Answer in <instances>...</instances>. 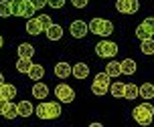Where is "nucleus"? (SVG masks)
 <instances>
[{"label":"nucleus","mask_w":154,"mask_h":127,"mask_svg":"<svg viewBox=\"0 0 154 127\" xmlns=\"http://www.w3.org/2000/svg\"><path fill=\"white\" fill-rule=\"evenodd\" d=\"M132 117H134V121H136L138 125H142V127L152 125V121H154V107L150 103H142V105H138V107H134Z\"/></svg>","instance_id":"f257e3e1"},{"label":"nucleus","mask_w":154,"mask_h":127,"mask_svg":"<svg viewBox=\"0 0 154 127\" xmlns=\"http://www.w3.org/2000/svg\"><path fill=\"white\" fill-rule=\"evenodd\" d=\"M37 117L38 119H57L61 115V101H43V103L37 105Z\"/></svg>","instance_id":"f03ea898"},{"label":"nucleus","mask_w":154,"mask_h":127,"mask_svg":"<svg viewBox=\"0 0 154 127\" xmlns=\"http://www.w3.org/2000/svg\"><path fill=\"white\" fill-rule=\"evenodd\" d=\"M87 24H89V32L97 37H109L114 32V22L108 18H91Z\"/></svg>","instance_id":"7ed1b4c3"},{"label":"nucleus","mask_w":154,"mask_h":127,"mask_svg":"<svg viewBox=\"0 0 154 127\" xmlns=\"http://www.w3.org/2000/svg\"><path fill=\"white\" fill-rule=\"evenodd\" d=\"M109 79H112V77H109L106 71L95 75V79H93V83H91V93L95 97H103L106 93H109V85H112Z\"/></svg>","instance_id":"20e7f679"},{"label":"nucleus","mask_w":154,"mask_h":127,"mask_svg":"<svg viewBox=\"0 0 154 127\" xmlns=\"http://www.w3.org/2000/svg\"><path fill=\"white\" fill-rule=\"evenodd\" d=\"M95 52L101 59H114L116 55H118V45L112 43V40H101L100 45L95 46Z\"/></svg>","instance_id":"39448f33"},{"label":"nucleus","mask_w":154,"mask_h":127,"mask_svg":"<svg viewBox=\"0 0 154 127\" xmlns=\"http://www.w3.org/2000/svg\"><path fill=\"white\" fill-rule=\"evenodd\" d=\"M53 93H55V97L59 99L61 103H71V101L75 99V91L71 89L67 83H59V85L55 87Z\"/></svg>","instance_id":"423d86ee"},{"label":"nucleus","mask_w":154,"mask_h":127,"mask_svg":"<svg viewBox=\"0 0 154 127\" xmlns=\"http://www.w3.org/2000/svg\"><path fill=\"white\" fill-rule=\"evenodd\" d=\"M140 8L138 0H116V10L120 14H136Z\"/></svg>","instance_id":"0eeeda50"},{"label":"nucleus","mask_w":154,"mask_h":127,"mask_svg":"<svg viewBox=\"0 0 154 127\" xmlns=\"http://www.w3.org/2000/svg\"><path fill=\"white\" fill-rule=\"evenodd\" d=\"M69 32H71V37H75V38H83L89 32V24L85 20H73L69 26Z\"/></svg>","instance_id":"6e6552de"},{"label":"nucleus","mask_w":154,"mask_h":127,"mask_svg":"<svg viewBox=\"0 0 154 127\" xmlns=\"http://www.w3.org/2000/svg\"><path fill=\"white\" fill-rule=\"evenodd\" d=\"M53 75L57 77V79H69V75H73V67H71L69 63L61 61V63H57V65H55Z\"/></svg>","instance_id":"1a4fd4ad"},{"label":"nucleus","mask_w":154,"mask_h":127,"mask_svg":"<svg viewBox=\"0 0 154 127\" xmlns=\"http://www.w3.org/2000/svg\"><path fill=\"white\" fill-rule=\"evenodd\" d=\"M32 97L41 99V101H43L45 97H49V85L43 83V81H37L35 85H32Z\"/></svg>","instance_id":"9d476101"},{"label":"nucleus","mask_w":154,"mask_h":127,"mask_svg":"<svg viewBox=\"0 0 154 127\" xmlns=\"http://www.w3.org/2000/svg\"><path fill=\"white\" fill-rule=\"evenodd\" d=\"M12 97H16V87L12 83H2V85H0V99L12 101Z\"/></svg>","instance_id":"9b49d317"},{"label":"nucleus","mask_w":154,"mask_h":127,"mask_svg":"<svg viewBox=\"0 0 154 127\" xmlns=\"http://www.w3.org/2000/svg\"><path fill=\"white\" fill-rule=\"evenodd\" d=\"M73 77L79 79V81L87 79V77H89V67H87L85 63H75V65H73Z\"/></svg>","instance_id":"f8f14e48"},{"label":"nucleus","mask_w":154,"mask_h":127,"mask_svg":"<svg viewBox=\"0 0 154 127\" xmlns=\"http://www.w3.org/2000/svg\"><path fill=\"white\" fill-rule=\"evenodd\" d=\"M45 32H47V38H49V40H61V38H63V26H61V24H55L53 22Z\"/></svg>","instance_id":"ddd939ff"},{"label":"nucleus","mask_w":154,"mask_h":127,"mask_svg":"<svg viewBox=\"0 0 154 127\" xmlns=\"http://www.w3.org/2000/svg\"><path fill=\"white\" fill-rule=\"evenodd\" d=\"M24 28H26V32H29V34H32V37H37V34H41V32H43V28H41V22H38V18H37V16L29 18V20H26V26H24Z\"/></svg>","instance_id":"4468645a"},{"label":"nucleus","mask_w":154,"mask_h":127,"mask_svg":"<svg viewBox=\"0 0 154 127\" xmlns=\"http://www.w3.org/2000/svg\"><path fill=\"white\" fill-rule=\"evenodd\" d=\"M106 73H108L112 79H118V77L122 75V63H118V61H109L108 65H106Z\"/></svg>","instance_id":"2eb2a0df"},{"label":"nucleus","mask_w":154,"mask_h":127,"mask_svg":"<svg viewBox=\"0 0 154 127\" xmlns=\"http://www.w3.org/2000/svg\"><path fill=\"white\" fill-rule=\"evenodd\" d=\"M29 77H31V81H41L43 77H45V67L43 65H37V63H32L31 71H29Z\"/></svg>","instance_id":"dca6fc26"},{"label":"nucleus","mask_w":154,"mask_h":127,"mask_svg":"<svg viewBox=\"0 0 154 127\" xmlns=\"http://www.w3.org/2000/svg\"><path fill=\"white\" fill-rule=\"evenodd\" d=\"M31 67H32V61L31 59H26V57H18V61H16V71H18V73L29 75Z\"/></svg>","instance_id":"f3484780"},{"label":"nucleus","mask_w":154,"mask_h":127,"mask_svg":"<svg viewBox=\"0 0 154 127\" xmlns=\"http://www.w3.org/2000/svg\"><path fill=\"white\" fill-rule=\"evenodd\" d=\"M136 97H140V87H136L134 83H126V91H124V99L134 101Z\"/></svg>","instance_id":"a211bd4d"},{"label":"nucleus","mask_w":154,"mask_h":127,"mask_svg":"<svg viewBox=\"0 0 154 127\" xmlns=\"http://www.w3.org/2000/svg\"><path fill=\"white\" fill-rule=\"evenodd\" d=\"M16 52H18V57L32 59V55H35V46H32L31 43H20V45H18V49H16Z\"/></svg>","instance_id":"6ab92c4d"},{"label":"nucleus","mask_w":154,"mask_h":127,"mask_svg":"<svg viewBox=\"0 0 154 127\" xmlns=\"http://www.w3.org/2000/svg\"><path fill=\"white\" fill-rule=\"evenodd\" d=\"M124 91H126V83H122V81H114L109 85L112 97H124Z\"/></svg>","instance_id":"aec40b11"},{"label":"nucleus","mask_w":154,"mask_h":127,"mask_svg":"<svg viewBox=\"0 0 154 127\" xmlns=\"http://www.w3.org/2000/svg\"><path fill=\"white\" fill-rule=\"evenodd\" d=\"M140 97L144 99V101H150L154 97V85L152 83H144V85H140Z\"/></svg>","instance_id":"412c9836"},{"label":"nucleus","mask_w":154,"mask_h":127,"mask_svg":"<svg viewBox=\"0 0 154 127\" xmlns=\"http://www.w3.org/2000/svg\"><path fill=\"white\" fill-rule=\"evenodd\" d=\"M32 113H35V109H32L31 101H20V103H18V115H20V117H31Z\"/></svg>","instance_id":"4be33fe9"},{"label":"nucleus","mask_w":154,"mask_h":127,"mask_svg":"<svg viewBox=\"0 0 154 127\" xmlns=\"http://www.w3.org/2000/svg\"><path fill=\"white\" fill-rule=\"evenodd\" d=\"M136 73V61L124 59L122 61V75H134Z\"/></svg>","instance_id":"5701e85b"},{"label":"nucleus","mask_w":154,"mask_h":127,"mask_svg":"<svg viewBox=\"0 0 154 127\" xmlns=\"http://www.w3.org/2000/svg\"><path fill=\"white\" fill-rule=\"evenodd\" d=\"M12 2V16H24L26 0H10Z\"/></svg>","instance_id":"b1692460"},{"label":"nucleus","mask_w":154,"mask_h":127,"mask_svg":"<svg viewBox=\"0 0 154 127\" xmlns=\"http://www.w3.org/2000/svg\"><path fill=\"white\" fill-rule=\"evenodd\" d=\"M140 51L144 52V55H154V38H144V40H140Z\"/></svg>","instance_id":"393cba45"},{"label":"nucleus","mask_w":154,"mask_h":127,"mask_svg":"<svg viewBox=\"0 0 154 127\" xmlns=\"http://www.w3.org/2000/svg\"><path fill=\"white\" fill-rule=\"evenodd\" d=\"M2 117H4V119H14V117H18V103H12V101H10Z\"/></svg>","instance_id":"a878e982"},{"label":"nucleus","mask_w":154,"mask_h":127,"mask_svg":"<svg viewBox=\"0 0 154 127\" xmlns=\"http://www.w3.org/2000/svg\"><path fill=\"white\" fill-rule=\"evenodd\" d=\"M0 16L2 18L12 16V2L10 0H0Z\"/></svg>","instance_id":"bb28decb"},{"label":"nucleus","mask_w":154,"mask_h":127,"mask_svg":"<svg viewBox=\"0 0 154 127\" xmlns=\"http://www.w3.org/2000/svg\"><path fill=\"white\" fill-rule=\"evenodd\" d=\"M134 34H136V37H138L140 40H144V38H150V37H152V34H150V32L146 30V26H144L142 22H140L138 26H136V32H134Z\"/></svg>","instance_id":"cd10ccee"},{"label":"nucleus","mask_w":154,"mask_h":127,"mask_svg":"<svg viewBox=\"0 0 154 127\" xmlns=\"http://www.w3.org/2000/svg\"><path fill=\"white\" fill-rule=\"evenodd\" d=\"M38 18V22H41V28H43V32H45L51 24H53V20H51V16L49 14H41V16H37Z\"/></svg>","instance_id":"c85d7f7f"},{"label":"nucleus","mask_w":154,"mask_h":127,"mask_svg":"<svg viewBox=\"0 0 154 127\" xmlns=\"http://www.w3.org/2000/svg\"><path fill=\"white\" fill-rule=\"evenodd\" d=\"M35 12H37V6L32 4L31 0H26V6H24V16H26V18H32V16H35Z\"/></svg>","instance_id":"c756f323"},{"label":"nucleus","mask_w":154,"mask_h":127,"mask_svg":"<svg viewBox=\"0 0 154 127\" xmlns=\"http://www.w3.org/2000/svg\"><path fill=\"white\" fill-rule=\"evenodd\" d=\"M142 24L146 26V30L154 37V16H148V18H144V20H142Z\"/></svg>","instance_id":"7c9ffc66"},{"label":"nucleus","mask_w":154,"mask_h":127,"mask_svg":"<svg viewBox=\"0 0 154 127\" xmlns=\"http://www.w3.org/2000/svg\"><path fill=\"white\" fill-rule=\"evenodd\" d=\"M65 2H67V0H47V4H49L51 8H63Z\"/></svg>","instance_id":"2f4dec72"},{"label":"nucleus","mask_w":154,"mask_h":127,"mask_svg":"<svg viewBox=\"0 0 154 127\" xmlns=\"http://www.w3.org/2000/svg\"><path fill=\"white\" fill-rule=\"evenodd\" d=\"M87 2H89V0H71V4H73L75 8H85Z\"/></svg>","instance_id":"473e14b6"},{"label":"nucleus","mask_w":154,"mask_h":127,"mask_svg":"<svg viewBox=\"0 0 154 127\" xmlns=\"http://www.w3.org/2000/svg\"><path fill=\"white\" fill-rule=\"evenodd\" d=\"M8 99H0V115H4V111H6V107H8Z\"/></svg>","instance_id":"72a5a7b5"},{"label":"nucleus","mask_w":154,"mask_h":127,"mask_svg":"<svg viewBox=\"0 0 154 127\" xmlns=\"http://www.w3.org/2000/svg\"><path fill=\"white\" fill-rule=\"evenodd\" d=\"M31 2L37 6V10H38V8H43V6H49V4H47V0H31Z\"/></svg>","instance_id":"f704fd0d"},{"label":"nucleus","mask_w":154,"mask_h":127,"mask_svg":"<svg viewBox=\"0 0 154 127\" xmlns=\"http://www.w3.org/2000/svg\"><path fill=\"white\" fill-rule=\"evenodd\" d=\"M2 83H4V75H2V73H0V85H2Z\"/></svg>","instance_id":"c9c22d12"},{"label":"nucleus","mask_w":154,"mask_h":127,"mask_svg":"<svg viewBox=\"0 0 154 127\" xmlns=\"http://www.w3.org/2000/svg\"><path fill=\"white\" fill-rule=\"evenodd\" d=\"M2 45H4V40H2V37H0V49H2Z\"/></svg>","instance_id":"e433bc0d"}]
</instances>
